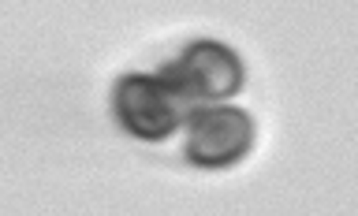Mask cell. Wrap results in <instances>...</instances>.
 Wrapping results in <instances>:
<instances>
[{
    "instance_id": "cell-1",
    "label": "cell",
    "mask_w": 358,
    "mask_h": 216,
    "mask_svg": "<svg viewBox=\"0 0 358 216\" xmlns=\"http://www.w3.org/2000/svg\"><path fill=\"white\" fill-rule=\"evenodd\" d=\"M112 116L131 138L164 142L187 123L190 105L176 94L161 71H127L112 86Z\"/></svg>"
},
{
    "instance_id": "cell-2",
    "label": "cell",
    "mask_w": 358,
    "mask_h": 216,
    "mask_svg": "<svg viewBox=\"0 0 358 216\" xmlns=\"http://www.w3.org/2000/svg\"><path fill=\"white\" fill-rule=\"evenodd\" d=\"M161 75L172 82V89L187 101L190 108L198 105H220L231 101L246 86V67L239 52L224 41H190L176 60L161 67Z\"/></svg>"
},
{
    "instance_id": "cell-3",
    "label": "cell",
    "mask_w": 358,
    "mask_h": 216,
    "mask_svg": "<svg viewBox=\"0 0 358 216\" xmlns=\"http://www.w3.org/2000/svg\"><path fill=\"white\" fill-rule=\"evenodd\" d=\"M254 150V120L243 108L228 105H198L190 108L183 123V157L187 164L206 168V172H224L235 168Z\"/></svg>"
}]
</instances>
